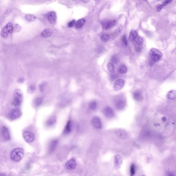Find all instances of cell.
<instances>
[{
	"label": "cell",
	"instance_id": "obj_1",
	"mask_svg": "<svg viewBox=\"0 0 176 176\" xmlns=\"http://www.w3.org/2000/svg\"><path fill=\"white\" fill-rule=\"evenodd\" d=\"M149 64L153 65L155 63L158 62L162 57V54L160 51L155 48L151 49L149 52Z\"/></svg>",
	"mask_w": 176,
	"mask_h": 176
},
{
	"label": "cell",
	"instance_id": "obj_2",
	"mask_svg": "<svg viewBox=\"0 0 176 176\" xmlns=\"http://www.w3.org/2000/svg\"><path fill=\"white\" fill-rule=\"evenodd\" d=\"M24 154L23 149L21 148H17L11 151L10 156L12 160L15 162H19L22 159Z\"/></svg>",
	"mask_w": 176,
	"mask_h": 176
},
{
	"label": "cell",
	"instance_id": "obj_3",
	"mask_svg": "<svg viewBox=\"0 0 176 176\" xmlns=\"http://www.w3.org/2000/svg\"><path fill=\"white\" fill-rule=\"evenodd\" d=\"M23 100V95L20 89H17L13 93V101L12 104L15 106H19L21 104Z\"/></svg>",
	"mask_w": 176,
	"mask_h": 176
},
{
	"label": "cell",
	"instance_id": "obj_4",
	"mask_svg": "<svg viewBox=\"0 0 176 176\" xmlns=\"http://www.w3.org/2000/svg\"><path fill=\"white\" fill-rule=\"evenodd\" d=\"M21 115V112L19 109L14 108L12 109L9 112L8 114V117L9 120H14L18 118Z\"/></svg>",
	"mask_w": 176,
	"mask_h": 176
},
{
	"label": "cell",
	"instance_id": "obj_5",
	"mask_svg": "<svg viewBox=\"0 0 176 176\" xmlns=\"http://www.w3.org/2000/svg\"><path fill=\"white\" fill-rule=\"evenodd\" d=\"M22 136L25 141L28 143L32 142L35 139V135L32 132L30 131H24Z\"/></svg>",
	"mask_w": 176,
	"mask_h": 176
},
{
	"label": "cell",
	"instance_id": "obj_6",
	"mask_svg": "<svg viewBox=\"0 0 176 176\" xmlns=\"http://www.w3.org/2000/svg\"><path fill=\"white\" fill-rule=\"evenodd\" d=\"M125 81L123 79H120L117 80L113 84V88L115 91H119L122 89L125 85Z\"/></svg>",
	"mask_w": 176,
	"mask_h": 176
},
{
	"label": "cell",
	"instance_id": "obj_7",
	"mask_svg": "<svg viewBox=\"0 0 176 176\" xmlns=\"http://www.w3.org/2000/svg\"><path fill=\"white\" fill-rule=\"evenodd\" d=\"M125 101L123 98L118 99L116 100L115 105L117 110H121L124 108L125 106Z\"/></svg>",
	"mask_w": 176,
	"mask_h": 176
},
{
	"label": "cell",
	"instance_id": "obj_8",
	"mask_svg": "<svg viewBox=\"0 0 176 176\" xmlns=\"http://www.w3.org/2000/svg\"><path fill=\"white\" fill-rule=\"evenodd\" d=\"M2 135L3 138L6 140H9L11 139V136L8 129L6 127H3L2 129Z\"/></svg>",
	"mask_w": 176,
	"mask_h": 176
},
{
	"label": "cell",
	"instance_id": "obj_9",
	"mask_svg": "<svg viewBox=\"0 0 176 176\" xmlns=\"http://www.w3.org/2000/svg\"><path fill=\"white\" fill-rule=\"evenodd\" d=\"M103 112L105 116L109 118H111L114 116V112L112 109L110 107H107L105 108Z\"/></svg>",
	"mask_w": 176,
	"mask_h": 176
},
{
	"label": "cell",
	"instance_id": "obj_10",
	"mask_svg": "<svg viewBox=\"0 0 176 176\" xmlns=\"http://www.w3.org/2000/svg\"><path fill=\"white\" fill-rule=\"evenodd\" d=\"M77 163L75 160L72 159L67 162L65 166L66 168L70 170H73L75 168Z\"/></svg>",
	"mask_w": 176,
	"mask_h": 176
},
{
	"label": "cell",
	"instance_id": "obj_11",
	"mask_svg": "<svg viewBox=\"0 0 176 176\" xmlns=\"http://www.w3.org/2000/svg\"><path fill=\"white\" fill-rule=\"evenodd\" d=\"M92 123L94 127L97 129H101L102 127V123L100 119L98 117H95L92 120Z\"/></svg>",
	"mask_w": 176,
	"mask_h": 176
},
{
	"label": "cell",
	"instance_id": "obj_12",
	"mask_svg": "<svg viewBox=\"0 0 176 176\" xmlns=\"http://www.w3.org/2000/svg\"><path fill=\"white\" fill-rule=\"evenodd\" d=\"M115 134L117 137L120 139H124L127 138V134L126 132L122 129H119L116 131Z\"/></svg>",
	"mask_w": 176,
	"mask_h": 176
},
{
	"label": "cell",
	"instance_id": "obj_13",
	"mask_svg": "<svg viewBox=\"0 0 176 176\" xmlns=\"http://www.w3.org/2000/svg\"><path fill=\"white\" fill-rule=\"evenodd\" d=\"M114 162L117 168H120L122 163V157L119 154L116 155L115 157Z\"/></svg>",
	"mask_w": 176,
	"mask_h": 176
},
{
	"label": "cell",
	"instance_id": "obj_14",
	"mask_svg": "<svg viewBox=\"0 0 176 176\" xmlns=\"http://www.w3.org/2000/svg\"><path fill=\"white\" fill-rule=\"evenodd\" d=\"M49 22L51 24H54L56 22V16L55 12H50L47 16Z\"/></svg>",
	"mask_w": 176,
	"mask_h": 176
},
{
	"label": "cell",
	"instance_id": "obj_15",
	"mask_svg": "<svg viewBox=\"0 0 176 176\" xmlns=\"http://www.w3.org/2000/svg\"><path fill=\"white\" fill-rule=\"evenodd\" d=\"M116 24V20L113 21H109L104 23L103 26V28H105L106 29H111Z\"/></svg>",
	"mask_w": 176,
	"mask_h": 176
},
{
	"label": "cell",
	"instance_id": "obj_16",
	"mask_svg": "<svg viewBox=\"0 0 176 176\" xmlns=\"http://www.w3.org/2000/svg\"><path fill=\"white\" fill-rule=\"evenodd\" d=\"M53 34V31L49 28H46L44 29V31L41 34V37L44 38H46L50 37Z\"/></svg>",
	"mask_w": 176,
	"mask_h": 176
},
{
	"label": "cell",
	"instance_id": "obj_17",
	"mask_svg": "<svg viewBox=\"0 0 176 176\" xmlns=\"http://www.w3.org/2000/svg\"><path fill=\"white\" fill-rule=\"evenodd\" d=\"M72 127V123L71 121L70 120L68 121L65 127L64 130H63V134L65 135L70 134L71 131Z\"/></svg>",
	"mask_w": 176,
	"mask_h": 176
},
{
	"label": "cell",
	"instance_id": "obj_18",
	"mask_svg": "<svg viewBox=\"0 0 176 176\" xmlns=\"http://www.w3.org/2000/svg\"><path fill=\"white\" fill-rule=\"evenodd\" d=\"M58 141L57 140L55 139L52 141L50 143L49 146V152L50 153H51L54 150L58 145Z\"/></svg>",
	"mask_w": 176,
	"mask_h": 176
},
{
	"label": "cell",
	"instance_id": "obj_19",
	"mask_svg": "<svg viewBox=\"0 0 176 176\" xmlns=\"http://www.w3.org/2000/svg\"><path fill=\"white\" fill-rule=\"evenodd\" d=\"M56 122V117L53 116L47 120L46 122V125L47 126L51 127L55 124Z\"/></svg>",
	"mask_w": 176,
	"mask_h": 176
},
{
	"label": "cell",
	"instance_id": "obj_20",
	"mask_svg": "<svg viewBox=\"0 0 176 176\" xmlns=\"http://www.w3.org/2000/svg\"><path fill=\"white\" fill-rule=\"evenodd\" d=\"M133 97L135 100L138 101L141 100L142 98L141 93L139 91H138L134 92L133 93Z\"/></svg>",
	"mask_w": 176,
	"mask_h": 176
},
{
	"label": "cell",
	"instance_id": "obj_21",
	"mask_svg": "<svg viewBox=\"0 0 176 176\" xmlns=\"http://www.w3.org/2000/svg\"><path fill=\"white\" fill-rule=\"evenodd\" d=\"M137 32L136 30H133L130 32L129 34V41L132 42L135 40L137 36Z\"/></svg>",
	"mask_w": 176,
	"mask_h": 176
},
{
	"label": "cell",
	"instance_id": "obj_22",
	"mask_svg": "<svg viewBox=\"0 0 176 176\" xmlns=\"http://www.w3.org/2000/svg\"><path fill=\"white\" fill-rule=\"evenodd\" d=\"M10 34L9 31L7 27L6 26L2 29L1 32V36L3 37H6L8 36Z\"/></svg>",
	"mask_w": 176,
	"mask_h": 176
},
{
	"label": "cell",
	"instance_id": "obj_23",
	"mask_svg": "<svg viewBox=\"0 0 176 176\" xmlns=\"http://www.w3.org/2000/svg\"><path fill=\"white\" fill-rule=\"evenodd\" d=\"M86 20L82 18L79 19L77 21L75 24V27L77 29L81 28L83 26Z\"/></svg>",
	"mask_w": 176,
	"mask_h": 176
},
{
	"label": "cell",
	"instance_id": "obj_24",
	"mask_svg": "<svg viewBox=\"0 0 176 176\" xmlns=\"http://www.w3.org/2000/svg\"><path fill=\"white\" fill-rule=\"evenodd\" d=\"M172 2V1H164V2H163V3L162 4L158 6L157 7V11L158 12H160L164 7L167 5L168 4H169V3H171Z\"/></svg>",
	"mask_w": 176,
	"mask_h": 176
},
{
	"label": "cell",
	"instance_id": "obj_25",
	"mask_svg": "<svg viewBox=\"0 0 176 176\" xmlns=\"http://www.w3.org/2000/svg\"><path fill=\"white\" fill-rule=\"evenodd\" d=\"M168 98L169 99L174 100L176 98V91H172L169 92L167 95Z\"/></svg>",
	"mask_w": 176,
	"mask_h": 176
},
{
	"label": "cell",
	"instance_id": "obj_26",
	"mask_svg": "<svg viewBox=\"0 0 176 176\" xmlns=\"http://www.w3.org/2000/svg\"><path fill=\"white\" fill-rule=\"evenodd\" d=\"M107 67L108 71L111 73H113L115 71V67L113 64L112 63H108Z\"/></svg>",
	"mask_w": 176,
	"mask_h": 176
},
{
	"label": "cell",
	"instance_id": "obj_27",
	"mask_svg": "<svg viewBox=\"0 0 176 176\" xmlns=\"http://www.w3.org/2000/svg\"><path fill=\"white\" fill-rule=\"evenodd\" d=\"M136 173V166L134 163L130 165V176H134Z\"/></svg>",
	"mask_w": 176,
	"mask_h": 176
},
{
	"label": "cell",
	"instance_id": "obj_28",
	"mask_svg": "<svg viewBox=\"0 0 176 176\" xmlns=\"http://www.w3.org/2000/svg\"><path fill=\"white\" fill-rule=\"evenodd\" d=\"M43 102V98L41 97L36 98L34 101V104L36 106H39L41 105Z\"/></svg>",
	"mask_w": 176,
	"mask_h": 176
},
{
	"label": "cell",
	"instance_id": "obj_29",
	"mask_svg": "<svg viewBox=\"0 0 176 176\" xmlns=\"http://www.w3.org/2000/svg\"><path fill=\"white\" fill-rule=\"evenodd\" d=\"M123 30V26L121 25H120L118 26L116 29H115V33L116 35H119L122 33Z\"/></svg>",
	"mask_w": 176,
	"mask_h": 176
},
{
	"label": "cell",
	"instance_id": "obj_30",
	"mask_svg": "<svg viewBox=\"0 0 176 176\" xmlns=\"http://www.w3.org/2000/svg\"><path fill=\"white\" fill-rule=\"evenodd\" d=\"M25 18L28 21H34L36 20V17L33 15L28 14L26 16Z\"/></svg>",
	"mask_w": 176,
	"mask_h": 176
},
{
	"label": "cell",
	"instance_id": "obj_31",
	"mask_svg": "<svg viewBox=\"0 0 176 176\" xmlns=\"http://www.w3.org/2000/svg\"><path fill=\"white\" fill-rule=\"evenodd\" d=\"M97 103L95 101H93L90 102L89 105V109L92 111H94L96 108L97 107Z\"/></svg>",
	"mask_w": 176,
	"mask_h": 176
},
{
	"label": "cell",
	"instance_id": "obj_32",
	"mask_svg": "<svg viewBox=\"0 0 176 176\" xmlns=\"http://www.w3.org/2000/svg\"><path fill=\"white\" fill-rule=\"evenodd\" d=\"M101 38L103 41L106 42L108 41L110 39V37L107 34H104L101 36Z\"/></svg>",
	"mask_w": 176,
	"mask_h": 176
},
{
	"label": "cell",
	"instance_id": "obj_33",
	"mask_svg": "<svg viewBox=\"0 0 176 176\" xmlns=\"http://www.w3.org/2000/svg\"><path fill=\"white\" fill-rule=\"evenodd\" d=\"M135 40L137 44L139 45H141L144 43V40L140 36H137L135 39Z\"/></svg>",
	"mask_w": 176,
	"mask_h": 176
},
{
	"label": "cell",
	"instance_id": "obj_34",
	"mask_svg": "<svg viewBox=\"0 0 176 176\" xmlns=\"http://www.w3.org/2000/svg\"><path fill=\"white\" fill-rule=\"evenodd\" d=\"M127 71V69L125 65L121 66L119 70V72L121 74L125 73Z\"/></svg>",
	"mask_w": 176,
	"mask_h": 176
},
{
	"label": "cell",
	"instance_id": "obj_35",
	"mask_svg": "<svg viewBox=\"0 0 176 176\" xmlns=\"http://www.w3.org/2000/svg\"><path fill=\"white\" fill-rule=\"evenodd\" d=\"M21 29V27L18 24H16L13 27V31L16 32H17L20 31Z\"/></svg>",
	"mask_w": 176,
	"mask_h": 176
},
{
	"label": "cell",
	"instance_id": "obj_36",
	"mask_svg": "<svg viewBox=\"0 0 176 176\" xmlns=\"http://www.w3.org/2000/svg\"><path fill=\"white\" fill-rule=\"evenodd\" d=\"M36 89V87L34 85H31L28 88V92L30 93L34 92Z\"/></svg>",
	"mask_w": 176,
	"mask_h": 176
},
{
	"label": "cell",
	"instance_id": "obj_37",
	"mask_svg": "<svg viewBox=\"0 0 176 176\" xmlns=\"http://www.w3.org/2000/svg\"><path fill=\"white\" fill-rule=\"evenodd\" d=\"M46 83L45 82H43L40 84L39 88L41 92H43L44 91L45 86L46 85Z\"/></svg>",
	"mask_w": 176,
	"mask_h": 176
},
{
	"label": "cell",
	"instance_id": "obj_38",
	"mask_svg": "<svg viewBox=\"0 0 176 176\" xmlns=\"http://www.w3.org/2000/svg\"><path fill=\"white\" fill-rule=\"evenodd\" d=\"M122 40L124 45H128V42L127 40L126 37L125 35H123V37H122Z\"/></svg>",
	"mask_w": 176,
	"mask_h": 176
},
{
	"label": "cell",
	"instance_id": "obj_39",
	"mask_svg": "<svg viewBox=\"0 0 176 176\" xmlns=\"http://www.w3.org/2000/svg\"><path fill=\"white\" fill-rule=\"evenodd\" d=\"M75 20H73L72 21H71L68 24V26L69 27H72L75 24Z\"/></svg>",
	"mask_w": 176,
	"mask_h": 176
},
{
	"label": "cell",
	"instance_id": "obj_40",
	"mask_svg": "<svg viewBox=\"0 0 176 176\" xmlns=\"http://www.w3.org/2000/svg\"><path fill=\"white\" fill-rule=\"evenodd\" d=\"M111 60H112V62H113V63H115V64H116V63H117L118 61V59L116 56H113L112 57Z\"/></svg>",
	"mask_w": 176,
	"mask_h": 176
},
{
	"label": "cell",
	"instance_id": "obj_41",
	"mask_svg": "<svg viewBox=\"0 0 176 176\" xmlns=\"http://www.w3.org/2000/svg\"><path fill=\"white\" fill-rule=\"evenodd\" d=\"M166 176H176L173 173L170 172V171H168L166 173Z\"/></svg>",
	"mask_w": 176,
	"mask_h": 176
},
{
	"label": "cell",
	"instance_id": "obj_42",
	"mask_svg": "<svg viewBox=\"0 0 176 176\" xmlns=\"http://www.w3.org/2000/svg\"><path fill=\"white\" fill-rule=\"evenodd\" d=\"M24 80L25 79L23 78H20L18 79L17 81L19 83H22L24 82Z\"/></svg>",
	"mask_w": 176,
	"mask_h": 176
},
{
	"label": "cell",
	"instance_id": "obj_43",
	"mask_svg": "<svg viewBox=\"0 0 176 176\" xmlns=\"http://www.w3.org/2000/svg\"><path fill=\"white\" fill-rule=\"evenodd\" d=\"M11 11V9H8L5 12V14H8V13H9V12Z\"/></svg>",
	"mask_w": 176,
	"mask_h": 176
},
{
	"label": "cell",
	"instance_id": "obj_44",
	"mask_svg": "<svg viewBox=\"0 0 176 176\" xmlns=\"http://www.w3.org/2000/svg\"><path fill=\"white\" fill-rule=\"evenodd\" d=\"M162 120L163 121H165L166 120V118L165 117H163L162 118Z\"/></svg>",
	"mask_w": 176,
	"mask_h": 176
},
{
	"label": "cell",
	"instance_id": "obj_45",
	"mask_svg": "<svg viewBox=\"0 0 176 176\" xmlns=\"http://www.w3.org/2000/svg\"><path fill=\"white\" fill-rule=\"evenodd\" d=\"M6 174L4 173H1V176H6Z\"/></svg>",
	"mask_w": 176,
	"mask_h": 176
},
{
	"label": "cell",
	"instance_id": "obj_46",
	"mask_svg": "<svg viewBox=\"0 0 176 176\" xmlns=\"http://www.w3.org/2000/svg\"><path fill=\"white\" fill-rule=\"evenodd\" d=\"M89 2V1H83L84 3H87V2Z\"/></svg>",
	"mask_w": 176,
	"mask_h": 176
},
{
	"label": "cell",
	"instance_id": "obj_47",
	"mask_svg": "<svg viewBox=\"0 0 176 176\" xmlns=\"http://www.w3.org/2000/svg\"><path fill=\"white\" fill-rule=\"evenodd\" d=\"M141 176H145V175H142Z\"/></svg>",
	"mask_w": 176,
	"mask_h": 176
}]
</instances>
